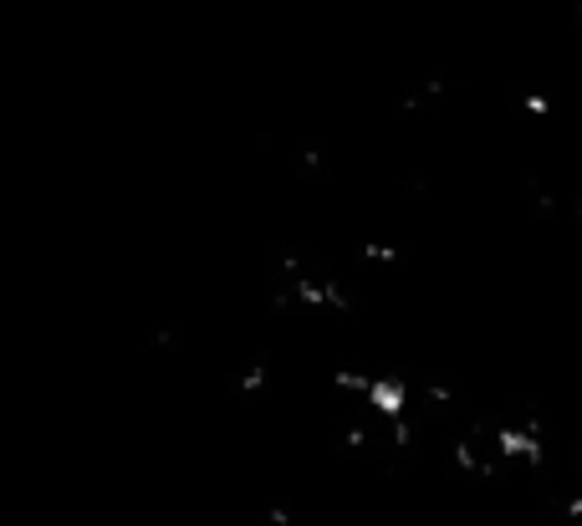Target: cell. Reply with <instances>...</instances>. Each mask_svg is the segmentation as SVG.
I'll return each instance as SVG.
<instances>
[{
    "label": "cell",
    "instance_id": "obj_1",
    "mask_svg": "<svg viewBox=\"0 0 582 526\" xmlns=\"http://www.w3.org/2000/svg\"><path fill=\"white\" fill-rule=\"evenodd\" d=\"M496 455L500 460H516V465H542V455H547L542 429H536V425H506V429H496Z\"/></svg>",
    "mask_w": 582,
    "mask_h": 526
},
{
    "label": "cell",
    "instance_id": "obj_2",
    "mask_svg": "<svg viewBox=\"0 0 582 526\" xmlns=\"http://www.w3.org/2000/svg\"><path fill=\"white\" fill-rule=\"evenodd\" d=\"M368 409L379 414V419H404V409H409V384L394 374H383V378H368V389H363Z\"/></svg>",
    "mask_w": 582,
    "mask_h": 526
},
{
    "label": "cell",
    "instance_id": "obj_3",
    "mask_svg": "<svg viewBox=\"0 0 582 526\" xmlns=\"http://www.w3.org/2000/svg\"><path fill=\"white\" fill-rule=\"evenodd\" d=\"M292 297L301 306H337V312H348V291L337 287V281H322V276H297Z\"/></svg>",
    "mask_w": 582,
    "mask_h": 526
},
{
    "label": "cell",
    "instance_id": "obj_4",
    "mask_svg": "<svg viewBox=\"0 0 582 526\" xmlns=\"http://www.w3.org/2000/svg\"><path fill=\"white\" fill-rule=\"evenodd\" d=\"M455 465H460V471H470V476H491V465L475 455V444H470V440L455 444Z\"/></svg>",
    "mask_w": 582,
    "mask_h": 526
},
{
    "label": "cell",
    "instance_id": "obj_5",
    "mask_svg": "<svg viewBox=\"0 0 582 526\" xmlns=\"http://www.w3.org/2000/svg\"><path fill=\"white\" fill-rule=\"evenodd\" d=\"M267 389V368H261V363H250L246 374H240V393H261Z\"/></svg>",
    "mask_w": 582,
    "mask_h": 526
},
{
    "label": "cell",
    "instance_id": "obj_6",
    "mask_svg": "<svg viewBox=\"0 0 582 526\" xmlns=\"http://www.w3.org/2000/svg\"><path fill=\"white\" fill-rule=\"evenodd\" d=\"M521 108H527L532 118H547V113H552V98H547V92H527V98H521Z\"/></svg>",
    "mask_w": 582,
    "mask_h": 526
},
{
    "label": "cell",
    "instance_id": "obj_7",
    "mask_svg": "<svg viewBox=\"0 0 582 526\" xmlns=\"http://www.w3.org/2000/svg\"><path fill=\"white\" fill-rule=\"evenodd\" d=\"M363 255H368V261H373V266H388V261H394V255H399V251H394V246H383V240H368V246H363Z\"/></svg>",
    "mask_w": 582,
    "mask_h": 526
},
{
    "label": "cell",
    "instance_id": "obj_8",
    "mask_svg": "<svg viewBox=\"0 0 582 526\" xmlns=\"http://www.w3.org/2000/svg\"><path fill=\"white\" fill-rule=\"evenodd\" d=\"M388 429H394V444H399V450L414 444V425H409V419H388Z\"/></svg>",
    "mask_w": 582,
    "mask_h": 526
},
{
    "label": "cell",
    "instance_id": "obj_9",
    "mask_svg": "<svg viewBox=\"0 0 582 526\" xmlns=\"http://www.w3.org/2000/svg\"><path fill=\"white\" fill-rule=\"evenodd\" d=\"M333 384H337L343 393H363V389H368V378H363V374H348V368H343V374H337Z\"/></svg>",
    "mask_w": 582,
    "mask_h": 526
},
{
    "label": "cell",
    "instance_id": "obj_10",
    "mask_svg": "<svg viewBox=\"0 0 582 526\" xmlns=\"http://www.w3.org/2000/svg\"><path fill=\"white\" fill-rule=\"evenodd\" d=\"M424 399H430V404H449V399H455V393H449L445 384H430V389H424Z\"/></svg>",
    "mask_w": 582,
    "mask_h": 526
},
{
    "label": "cell",
    "instance_id": "obj_11",
    "mask_svg": "<svg viewBox=\"0 0 582 526\" xmlns=\"http://www.w3.org/2000/svg\"><path fill=\"white\" fill-rule=\"evenodd\" d=\"M343 440H348V450H363V444H368V435H363V429H358V425H352L348 435H343Z\"/></svg>",
    "mask_w": 582,
    "mask_h": 526
},
{
    "label": "cell",
    "instance_id": "obj_12",
    "mask_svg": "<svg viewBox=\"0 0 582 526\" xmlns=\"http://www.w3.org/2000/svg\"><path fill=\"white\" fill-rule=\"evenodd\" d=\"M567 516H572V522H582V491L572 496V501H567Z\"/></svg>",
    "mask_w": 582,
    "mask_h": 526
}]
</instances>
